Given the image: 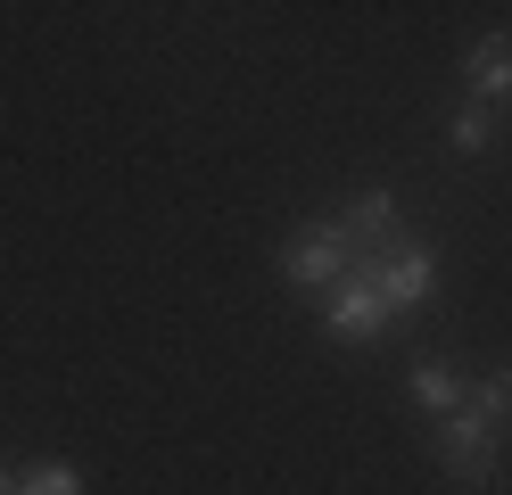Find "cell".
I'll return each mask as SVG.
<instances>
[{"label":"cell","instance_id":"obj_1","mask_svg":"<svg viewBox=\"0 0 512 495\" xmlns=\"http://www.w3.org/2000/svg\"><path fill=\"white\" fill-rule=\"evenodd\" d=\"M356 281L389 306V322L397 314H413V306H430V289H438V256L422 248V240H397L389 256H364L356 264Z\"/></svg>","mask_w":512,"mask_h":495},{"label":"cell","instance_id":"obj_2","mask_svg":"<svg viewBox=\"0 0 512 495\" xmlns=\"http://www.w3.org/2000/svg\"><path fill=\"white\" fill-rule=\"evenodd\" d=\"M496 438H504V429L479 413L471 396L455 413H438V462H446V479H455V487H488L496 479Z\"/></svg>","mask_w":512,"mask_h":495},{"label":"cell","instance_id":"obj_3","mask_svg":"<svg viewBox=\"0 0 512 495\" xmlns=\"http://www.w3.org/2000/svg\"><path fill=\"white\" fill-rule=\"evenodd\" d=\"M281 273H290V289H298V297H331L347 273H356V256H347L339 223H306L298 240L281 248Z\"/></svg>","mask_w":512,"mask_h":495},{"label":"cell","instance_id":"obj_4","mask_svg":"<svg viewBox=\"0 0 512 495\" xmlns=\"http://www.w3.org/2000/svg\"><path fill=\"white\" fill-rule=\"evenodd\" d=\"M339 240H347V256H356V264H364V256H389V248L405 240V223H397V198H389V190H364L356 207L339 215Z\"/></svg>","mask_w":512,"mask_h":495},{"label":"cell","instance_id":"obj_5","mask_svg":"<svg viewBox=\"0 0 512 495\" xmlns=\"http://www.w3.org/2000/svg\"><path fill=\"white\" fill-rule=\"evenodd\" d=\"M463 83H471V108H496V99H512V42H504V33L471 42V58H463Z\"/></svg>","mask_w":512,"mask_h":495},{"label":"cell","instance_id":"obj_6","mask_svg":"<svg viewBox=\"0 0 512 495\" xmlns=\"http://www.w3.org/2000/svg\"><path fill=\"white\" fill-rule=\"evenodd\" d=\"M413 396H422V405H430V413H455V405H463V396H471V388H463L455 372H446V363H438V355H422V363H413Z\"/></svg>","mask_w":512,"mask_h":495},{"label":"cell","instance_id":"obj_7","mask_svg":"<svg viewBox=\"0 0 512 495\" xmlns=\"http://www.w3.org/2000/svg\"><path fill=\"white\" fill-rule=\"evenodd\" d=\"M17 495H83V471L75 462H34V471H17Z\"/></svg>","mask_w":512,"mask_h":495},{"label":"cell","instance_id":"obj_8","mask_svg":"<svg viewBox=\"0 0 512 495\" xmlns=\"http://www.w3.org/2000/svg\"><path fill=\"white\" fill-rule=\"evenodd\" d=\"M446 141H455L463 157H479V149L496 141V116L488 108H455V116H446Z\"/></svg>","mask_w":512,"mask_h":495},{"label":"cell","instance_id":"obj_9","mask_svg":"<svg viewBox=\"0 0 512 495\" xmlns=\"http://www.w3.org/2000/svg\"><path fill=\"white\" fill-rule=\"evenodd\" d=\"M471 405H479V413H488V421L504 429V421H512V372H488V380L471 388Z\"/></svg>","mask_w":512,"mask_h":495},{"label":"cell","instance_id":"obj_10","mask_svg":"<svg viewBox=\"0 0 512 495\" xmlns=\"http://www.w3.org/2000/svg\"><path fill=\"white\" fill-rule=\"evenodd\" d=\"M0 495H17V471H0Z\"/></svg>","mask_w":512,"mask_h":495}]
</instances>
